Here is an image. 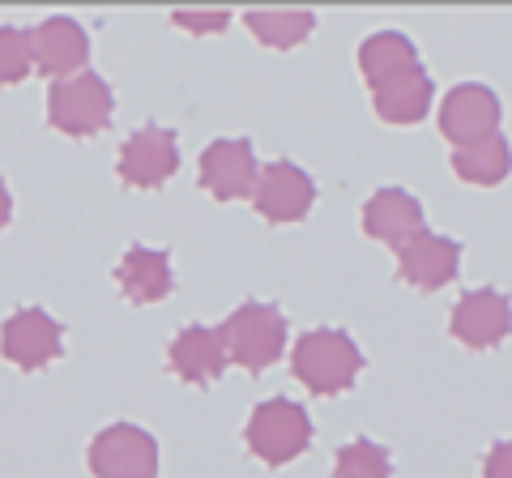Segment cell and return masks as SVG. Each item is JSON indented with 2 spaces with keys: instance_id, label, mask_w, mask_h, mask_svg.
Returning a JSON list of instances; mask_svg holds the SVG:
<instances>
[{
  "instance_id": "1",
  "label": "cell",
  "mask_w": 512,
  "mask_h": 478,
  "mask_svg": "<svg viewBox=\"0 0 512 478\" xmlns=\"http://www.w3.org/2000/svg\"><path fill=\"white\" fill-rule=\"evenodd\" d=\"M363 368H367V359H363L359 342L350 338L346 329H333V325L299 333V342L291 346V376L312 397L350 393L355 380L363 376Z\"/></svg>"
},
{
  "instance_id": "2",
  "label": "cell",
  "mask_w": 512,
  "mask_h": 478,
  "mask_svg": "<svg viewBox=\"0 0 512 478\" xmlns=\"http://www.w3.org/2000/svg\"><path fill=\"white\" fill-rule=\"evenodd\" d=\"M218 338H222V346H227L231 363H239V368L252 372V376H261L286 355L291 325H286V312L278 304L244 299V304L218 325Z\"/></svg>"
},
{
  "instance_id": "3",
  "label": "cell",
  "mask_w": 512,
  "mask_h": 478,
  "mask_svg": "<svg viewBox=\"0 0 512 478\" xmlns=\"http://www.w3.org/2000/svg\"><path fill=\"white\" fill-rule=\"evenodd\" d=\"M316 436L308 406H299L295 397H265L256 402L244 427V444L256 461H265L269 470H282L308 453Z\"/></svg>"
},
{
  "instance_id": "4",
  "label": "cell",
  "mask_w": 512,
  "mask_h": 478,
  "mask_svg": "<svg viewBox=\"0 0 512 478\" xmlns=\"http://www.w3.org/2000/svg\"><path fill=\"white\" fill-rule=\"evenodd\" d=\"M111 111H116V94H111V86L99 73L64 77V82H52V90H47V124L69 141L99 137L111 124Z\"/></svg>"
},
{
  "instance_id": "5",
  "label": "cell",
  "mask_w": 512,
  "mask_h": 478,
  "mask_svg": "<svg viewBox=\"0 0 512 478\" xmlns=\"http://www.w3.org/2000/svg\"><path fill=\"white\" fill-rule=\"evenodd\" d=\"M500 120H504L500 94L483 82H461L453 90H444V99L436 107L440 137L453 150H466V146H478V141L495 137L500 133Z\"/></svg>"
},
{
  "instance_id": "6",
  "label": "cell",
  "mask_w": 512,
  "mask_h": 478,
  "mask_svg": "<svg viewBox=\"0 0 512 478\" xmlns=\"http://www.w3.org/2000/svg\"><path fill=\"white\" fill-rule=\"evenodd\" d=\"M175 171H180V133L175 129H167V124H141V129L124 137L116 158V175L124 188L154 193Z\"/></svg>"
},
{
  "instance_id": "7",
  "label": "cell",
  "mask_w": 512,
  "mask_h": 478,
  "mask_svg": "<svg viewBox=\"0 0 512 478\" xmlns=\"http://www.w3.org/2000/svg\"><path fill=\"white\" fill-rule=\"evenodd\" d=\"M86 466L94 478H158V440L146 427L111 423L94 432Z\"/></svg>"
},
{
  "instance_id": "8",
  "label": "cell",
  "mask_w": 512,
  "mask_h": 478,
  "mask_svg": "<svg viewBox=\"0 0 512 478\" xmlns=\"http://www.w3.org/2000/svg\"><path fill=\"white\" fill-rule=\"evenodd\" d=\"M448 333L466 350H495L512 338V299L495 286H470L448 312Z\"/></svg>"
},
{
  "instance_id": "9",
  "label": "cell",
  "mask_w": 512,
  "mask_h": 478,
  "mask_svg": "<svg viewBox=\"0 0 512 478\" xmlns=\"http://www.w3.org/2000/svg\"><path fill=\"white\" fill-rule=\"evenodd\" d=\"M316 205V180L291 158H274L269 167H261L252 188V210L261 214L274 227H291V222H303Z\"/></svg>"
},
{
  "instance_id": "10",
  "label": "cell",
  "mask_w": 512,
  "mask_h": 478,
  "mask_svg": "<svg viewBox=\"0 0 512 478\" xmlns=\"http://www.w3.org/2000/svg\"><path fill=\"white\" fill-rule=\"evenodd\" d=\"M397 282H406L419 295H436L448 282H457L461 274V244L453 235L440 231H419L406 244H397Z\"/></svg>"
},
{
  "instance_id": "11",
  "label": "cell",
  "mask_w": 512,
  "mask_h": 478,
  "mask_svg": "<svg viewBox=\"0 0 512 478\" xmlns=\"http://www.w3.org/2000/svg\"><path fill=\"white\" fill-rule=\"evenodd\" d=\"M0 355L18 372H43L64 355V325L43 308H18L0 325Z\"/></svg>"
},
{
  "instance_id": "12",
  "label": "cell",
  "mask_w": 512,
  "mask_h": 478,
  "mask_svg": "<svg viewBox=\"0 0 512 478\" xmlns=\"http://www.w3.org/2000/svg\"><path fill=\"white\" fill-rule=\"evenodd\" d=\"M256 150L248 137H218L201 150L197 163V184L210 193L214 201H244L256 188Z\"/></svg>"
},
{
  "instance_id": "13",
  "label": "cell",
  "mask_w": 512,
  "mask_h": 478,
  "mask_svg": "<svg viewBox=\"0 0 512 478\" xmlns=\"http://www.w3.org/2000/svg\"><path fill=\"white\" fill-rule=\"evenodd\" d=\"M30 56H35V69L43 77L64 82V77L86 73L90 35L77 18H43L35 30H30Z\"/></svg>"
},
{
  "instance_id": "14",
  "label": "cell",
  "mask_w": 512,
  "mask_h": 478,
  "mask_svg": "<svg viewBox=\"0 0 512 478\" xmlns=\"http://www.w3.org/2000/svg\"><path fill=\"white\" fill-rule=\"evenodd\" d=\"M359 227L367 239H376V244L397 248L427 227V214H423V201L406 193V188H376L359 210Z\"/></svg>"
},
{
  "instance_id": "15",
  "label": "cell",
  "mask_w": 512,
  "mask_h": 478,
  "mask_svg": "<svg viewBox=\"0 0 512 478\" xmlns=\"http://www.w3.org/2000/svg\"><path fill=\"white\" fill-rule=\"evenodd\" d=\"M227 363H231L227 346H222L218 329H210V325H184L167 342V368L192 389H205V385H214V380H222Z\"/></svg>"
},
{
  "instance_id": "16",
  "label": "cell",
  "mask_w": 512,
  "mask_h": 478,
  "mask_svg": "<svg viewBox=\"0 0 512 478\" xmlns=\"http://www.w3.org/2000/svg\"><path fill=\"white\" fill-rule=\"evenodd\" d=\"M436 107V82L423 65H414L406 73L389 77V82L372 86V111L376 120L393 124V129H410V124H423Z\"/></svg>"
},
{
  "instance_id": "17",
  "label": "cell",
  "mask_w": 512,
  "mask_h": 478,
  "mask_svg": "<svg viewBox=\"0 0 512 478\" xmlns=\"http://www.w3.org/2000/svg\"><path fill=\"white\" fill-rule=\"evenodd\" d=\"M116 286L120 295L133 308H150L163 304V299L175 291V274H171V252L167 248H146L133 244L116 265Z\"/></svg>"
},
{
  "instance_id": "18",
  "label": "cell",
  "mask_w": 512,
  "mask_h": 478,
  "mask_svg": "<svg viewBox=\"0 0 512 478\" xmlns=\"http://www.w3.org/2000/svg\"><path fill=\"white\" fill-rule=\"evenodd\" d=\"M414 65H419V47H414V39L402 35V30H376V35H367L359 43V73H363L367 90L414 69Z\"/></svg>"
},
{
  "instance_id": "19",
  "label": "cell",
  "mask_w": 512,
  "mask_h": 478,
  "mask_svg": "<svg viewBox=\"0 0 512 478\" xmlns=\"http://www.w3.org/2000/svg\"><path fill=\"white\" fill-rule=\"evenodd\" d=\"M448 167H453L457 180L470 184V188H500L512 175V146H508L504 133H495L487 141H478V146L453 150Z\"/></svg>"
},
{
  "instance_id": "20",
  "label": "cell",
  "mask_w": 512,
  "mask_h": 478,
  "mask_svg": "<svg viewBox=\"0 0 512 478\" xmlns=\"http://www.w3.org/2000/svg\"><path fill=\"white\" fill-rule=\"evenodd\" d=\"M244 26L252 30V39L269 47V52H291V47L308 43L316 30V13H299V9H278V13H248Z\"/></svg>"
},
{
  "instance_id": "21",
  "label": "cell",
  "mask_w": 512,
  "mask_h": 478,
  "mask_svg": "<svg viewBox=\"0 0 512 478\" xmlns=\"http://www.w3.org/2000/svg\"><path fill=\"white\" fill-rule=\"evenodd\" d=\"M333 478H393V453L372 436H355L333 457Z\"/></svg>"
},
{
  "instance_id": "22",
  "label": "cell",
  "mask_w": 512,
  "mask_h": 478,
  "mask_svg": "<svg viewBox=\"0 0 512 478\" xmlns=\"http://www.w3.org/2000/svg\"><path fill=\"white\" fill-rule=\"evenodd\" d=\"M35 73L30 56V30L22 26H0V86H18Z\"/></svg>"
},
{
  "instance_id": "23",
  "label": "cell",
  "mask_w": 512,
  "mask_h": 478,
  "mask_svg": "<svg viewBox=\"0 0 512 478\" xmlns=\"http://www.w3.org/2000/svg\"><path fill=\"white\" fill-rule=\"evenodd\" d=\"M171 26H180L188 30V35H222V30L231 26V13H171Z\"/></svg>"
},
{
  "instance_id": "24",
  "label": "cell",
  "mask_w": 512,
  "mask_h": 478,
  "mask_svg": "<svg viewBox=\"0 0 512 478\" xmlns=\"http://www.w3.org/2000/svg\"><path fill=\"white\" fill-rule=\"evenodd\" d=\"M483 478H512V436L495 440L483 457Z\"/></svg>"
},
{
  "instance_id": "25",
  "label": "cell",
  "mask_w": 512,
  "mask_h": 478,
  "mask_svg": "<svg viewBox=\"0 0 512 478\" xmlns=\"http://www.w3.org/2000/svg\"><path fill=\"white\" fill-rule=\"evenodd\" d=\"M9 218H13V197H9V184L0 180V231L9 227Z\"/></svg>"
}]
</instances>
